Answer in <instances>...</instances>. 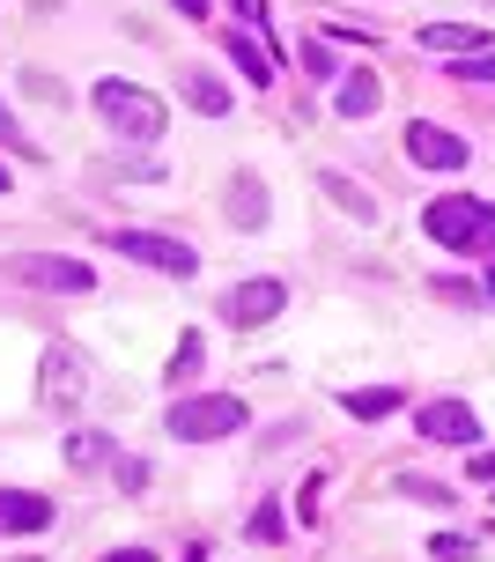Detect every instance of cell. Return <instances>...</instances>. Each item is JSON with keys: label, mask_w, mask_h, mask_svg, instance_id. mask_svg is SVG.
Listing matches in <instances>:
<instances>
[{"label": "cell", "mask_w": 495, "mask_h": 562, "mask_svg": "<svg viewBox=\"0 0 495 562\" xmlns=\"http://www.w3.org/2000/svg\"><path fill=\"white\" fill-rule=\"evenodd\" d=\"M111 252H126L134 267H156V274H170V281L200 274V245H178L164 229H111Z\"/></svg>", "instance_id": "cell-5"}, {"label": "cell", "mask_w": 495, "mask_h": 562, "mask_svg": "<svg viewBox=\"0 0 495 562\" xmlns=\"http://www.w3.org/2000/svg\"><path fill=\"white\" fill-rule=\"evenodd\" d=\"M111 459H119V451H111L104 429H75V437H67V467H75V474H97Z\"/></svg>", "instance_id": "cell-17"}, {"label": "cell", "mask_w": 495, "mask_h": 562, "mask_svg": "<svg viewBox=\"0 0 495 562\" xmlns=\"http://www.w3.org/2000/svg\"><path fill=\"white\" fill-rule=\"evenodd\" d=\"M200 363H207V340H200V326H185L178 334V356H170V385H193Z\"/></svg>", "instance_id": "cell-19"}, {"label": "cell", "mask_w": 495, "mask_h": 562, "mask_svg": "<svg viewBox=\"0 0 495 562\" xmlns=\"http://www.w3.org/2000/svg\"><path fill=\"white\" fill-rule=\"evenodd\" d=\"M170 8H178V15H193V23H200V15H207L215 0H170Z\"/></svg>", "instance_id": "cell-30"}, {"label": "cell", "mask_w": 495, "mask_h": 562, "mask_svg": "<svg viewBox=\"0 0 495 562\" xmlns=\"http://www.w3.org/2000/svg\"><path fill=\"white\" fill-rule=\"evenodd\" d=\"M0 148H8V156H23V164H37V140L15 126V112H8V104H0Z\"/></svg>", "instance_id": "cell-21"}, {"label": "cell", "mask_w": 495, "mask_h": 562, "mask_svg": "<svg viewBox=\"0 0 495 562\" xmlns=\"http://www.w3.org/2000/svg\"><path fill=\"white\" fill-rule=\"evenodd\" d=\"M0 274L30 281V289H45V296H89V289H97V267H89V259H67V252H8Z\"/></svg>", "instance_id": "cell-4"}, {"label": "cell", "mask_w": 495, "mask_h": 562, "mask_svg": "<svg viewBox=\"0 0 495 562\" xmlns=\"http://www.w3.org/2000/svg\"><path fill=\"white\" fill-rule=\"evenodd\" d=\"M229 8H237L245 23H259V30H267V0H229Z\"/></svg>", "instance_id": "cell-29"}, {"label": "cell", "mask_w": 495, "mask_h": 562, "mask_svg": "<svg viewBox=\"0 0 495 562\" xmlns=\"http://www.w3.org/2000/svg\"><path fill=\"white\" fill-rule=\"evenodd\" d=\"M53 526V496L37 488H0V533H45Z\"/></svg>", "instance_id": "cell-10"}, {"label": "cell", "mask_w": 495, "mask_h": 562, "mask_svg": "<svg viewBox=\"0 0 495 562\" xmlns=\"http://www.w3.org/2000/svg\"><path fill=\"white\" fill-rule=\"evenodd\" d=\"M289 311V281L259 274V281H237L229 296H222V318L229 326H267V318H281Z\"/></svg>", "instance_id": "cell-6"}, {"label": "cell", "mask_w": 495, "mask_h": 562, "mask_svg": "<svg viewBox=\"0 0 495 562\" xmlns=\"http://www.w3.org/2000/svg\"><path fill=\"white\" fill-rule=\"evenodd\" d=\"M421 229L451 259H495V200L481 193H437L421 207Z\"/></svg>", "instance_id": "cell-1"}, {"label": "cell", "mask_w": 495, "mask_h": 562, "mask_svg": "<svg viewBox=\"0 0 495 562\" xmlns=\"http://www.w3.org/2000/svg\"><path fill=\"white\" fill-rule=\"evenodd\" d=\"M89 104H97V119H104L119 140H140V148H156L164 126H170L164 97H156V89H140V82H126V75H104V82L89 89Z\"/></svg>", "instance_id": "cell-2"}, {"label": "cell", "mask_w": 495, "mask_h": 562, "mask_svg": "<svg viewBox=\"0 0 495 562\" xmlns=\"http://www.w3.org/2000/svg\"><path fill=\"white\" fill-rule=\"evenodd\" d=\"M0 193H8V164H0Z\"/></svg>", "instance_id": "cell-33"}, {"label": "cell", "mask_w": 495, "mask_h": 562, "mask_svg": "<svg viewBox=\"0 0 495 562\" xmlns=\"http://www.w3.org/2000/svg\"><path fill=\"white\" fill-rule=\"evenodd\" d=\"M222 215H229L237 229H259V223H267V186H259L251 170H237L229 193H222Z\"/></svg>", "instance_id": "cell-11"}, {"label": "cell", "mask_w": 495, "mask_h": 562, "mask_svg": "<svg viewBox=\"0 0 495 562\" xmlns=\"http://www.w3.org/2000/svg\"><path fill=\"white\" fill-rule=\"evenodd\" d=\"M97 562H164L156 548H111V555H97Z\"/></svg>", "instance_id": "cell-28"}, {"label": "cell", "mask_w": 495, "mask_h": 562, "mask_svg": "<svg viewBox=\"0 0 495 562\" xmlns=\"http://www.w3.org/2000/svg\"><path fill=\"white\" fill-rule=\"evenodd\" d=\"M340 407H348L356 422H385V415L407 407V393H400V385H356V393H340Z\"/></svg>", "instance_id": "cell-13"}, {"label": "cell", "mask_w": 495, "mask_h": 562, "mask_svg": "<svg viewBox=\"0 0 495 562\" xmlns=\"http://www.w3.org/2000/svg\"><path fill=\"white\" fill-rule=\"evenodd\" d=\"M111 474H119V488H126V496H140V488L156 481V467H148V459H111Z\"/></svg>", "instance_id": "cell-22"}, {"label": "cell", "mask_w": 495, "mask_h": 562, "mask_svg": "<svg viewBox=\"0 0 495 562\" xmlns=\"http://www.w3.org/2000/svg\"><path fill=\"white\" fill-rule=\"evenodd\" d=\"M407 156L421 170H459V164H466V140L451 134V126H437V119H414V126H407Z\"/></svg>", "instance_id": "cell-8"}, {"label": "cell", "mask_w": 495, "mask_h": 562, "mask_svg": "<svg viewBox=\"0 0 495 562\" xmlns=\"http://www.w3.org/2000/svg\"><path fill=\"white\" fill-rule=\"evenodd\" d=\"M185 562H207V540H193V548H185Z\"/></svg>", "instance_id": "cell-31"}, {"label": "cell", "mask_w": 495, "mask_h": 562, "mask_svg": "<svg viewBox=\"0 0 495 562\" xmlns=\"http://www.w3.org/2000/svg\"><path fill=\"white\" fill-rule=\"evenodd\" d=\"M385 104V82H378V67H348L340 82H333V112L340 119H370Z\"/></svg>", "instance_id": "cell-9"}, {"label": "cell", "mask_w": 495, "mask_h": 562, "mask_svg": "<svg viewBox=\"0 0 495 562\" xmlns=\"http://www.w3.org/2000/svg\"><path fill=\"white\" fill-rule=\"evenodd\" d=\"M303 75H311V82H340V75H348V67H340V53H333L318 30L303 37Z\"/></svg>", "instance_id": "cell-20"}, {"label": "cell", "mask_w": 495, "mask_h": 562, "mask_svg": "<svg viewBox=\"0 0 495 562\" xmlns=\"http://www.w3.org/2000/svg\"><path fill=\"white\" fill-rule=\"evenodd\" d=\"M222 45H229V59H237V75H245L251 89H267V82H274V59H267V45H251V30H229Z\"/></svg>", "instance_id": "cell-16"}, {"label": "cell", "mask_w": 495, "mask_h": 562, "mask_svg": "<svg viewBox=\"0 0 495 562\" xmlns=\"http://www.w3.org/2000/svg\"><path fill=\"white\" fill-rule=\"evenodd\" d=\"M451 75H459V82H495V53H466Z\"/></svg>", "instance_id": "cell-25"}, {"label": "cell", "mask_w": 495, "mask_h": 562, "mask_svg": "<svg viewBox=\"0 0 495 562\" xmlns=\"http://www.w3.org/2000/svg\"><path fill=\"white\" fill-rule=\"evenodd\" d=\"M414 429H421L429 445H459V451H481V415H473L466 400H429Z\"/></svg>", "instance_id": "cell-7"}, {"label": "cell", "mask_w": 495, "mask_h": 562, "mask_svg": "<svg viewBox=\"0 0 495 562\" xmlns=\"http://www.w3.org/2000/svg\"><path fill=\"white\" fill-rule=\"evenodd\" d=\"M488 296H495V259H488Z\"/></svg>", "instance_id": "cell-32"}, {"label": "cell", "mask_w": 495, "mask_h": 562, "mask_svg": "<svg viewBox=\"0 0 495 562\" xmlns=\"http://www.w3.org/2000/svg\"><path fill=\"white\" fill-rule=\"evenodd\" d=\"M15 562H37V555H15Z\"/></svg>", "instance_id": "cell-34"}, {"label": "cell", "mask_w": 495, "mask_h": 562, "mask_svg": "<svg viewBox=\"0 0 495 562\" xmlns=\"http://www.w3.org/2000/svg\"><path fill=\"white\" fill-rule=\"evenodd\" d=\"M251 422V407L237 393H178L170 400L164 429L178 437V445H222V437H237Z\"/></svg>", "instance_id": "cell-3"}, {"label": "cell", "mask_w": 495, "mask_h": 562, "mask_svg": "<svg viewBox=\"0 0 495 562\" xmlns=\"http://www.w3.org/2000/svg\"><path fill=\"white\" fill-rule=\"evenodd\" d=\"M429 555H437V562H473V540L466 533H437V540H429Z\"/></svg>", "instance_id": "cell-24"}, {"label": "cell", "mask_w": 495, "mask_h": 562, "mask_svg": "<svg viewBox=\"0 0 495 562\" xmlns=\"http://www.w3.org/2000/svg\"><path fill=\"white\" fill-rule=\"evenodd\" d=\"M437 304H459V311H473V304H481V296H473L466 281H437Z\"/></svg>", "instance_id": "cell-26"}, {"label": "cell", "mask_w": 495, "mask_h": 562, "mask_svg": "<svg viewBox=\"0 0 495 562\" xmlns=\"http://www.w3.org/2000/svg\"><path fill=\"white\" fill-rule=\"evenodd\" d=\"M473 481H488V488H495V445L473 451Z\"/></svg>", "instance_id": "cell-27"}, {"label": "cell", "mask_w": 495, "mask_h": 562, "mask_svg": "<svg viewBox=\"0 0 495 562\" xmlns=\"http://www.w3.org/2000/svg\"><path fill=\"white\" fill-rule=\"evenodd\" d=\"M245 533L259 540V548L289 540V504H281V496H259V504H251V518H245Z\"/></svg>", "instance_id": "cell-18"}, {"label": "cell", "mask_w": 495, "mask_h": 562, "mask_svg": "<svg viewBox=\"0 0 495 562\" xmlns=\"http://www.w3.org/2000/svg\"><path fill=\"white\" fill-rule=\"evenodd\" d=\"M318 193H326L333 207H348L356 223H378V200L362 193V186H356V178H348V170H318Z\"/></svg>", "instance_id": "cell-14"}, {"label": "cell", "mask_w": 495, "mask_h": 562, "mask_svg": "<svg viewBox=\"0 0 495 562\" xmlns=\"http://www.w3.org/2000/svg\"><path fill=\"white\" fill-rule=\"evenodd\" d=\"M400 496H421V504L451 510V488H437V481H421V474H400Z\"/></svg>", "instance_id": "cell-23"}, {"label": "cell", "mask_w": 495, "mask_h": 562, "mask_svg": "<svg viewBox=\"0 0 495 562\" xmlns=\"http://www.w3.org/2000/svg\"><path fill=\"white\" fill-rule=\"evenodd\" d=\"M421 53H488V30H473V23H429V30H421Z\"/></svg>", "instance_id": "cell-15"}, {"label": "cell", "mask_w": 495, "mask_h": 562, "mask_svg": "<svg viewBox=\"0 0 495 562\" xmlns=\"http://www.w3.org/2000/svg\"><path fill=\"white\" fill-rule=\"evenodd\" d=\"M178 89H185V104H193V112L229 119V82H222L215 67H185V75H178Z\"/></svg>", "instance_id": "cell-12"}]
</instances>
